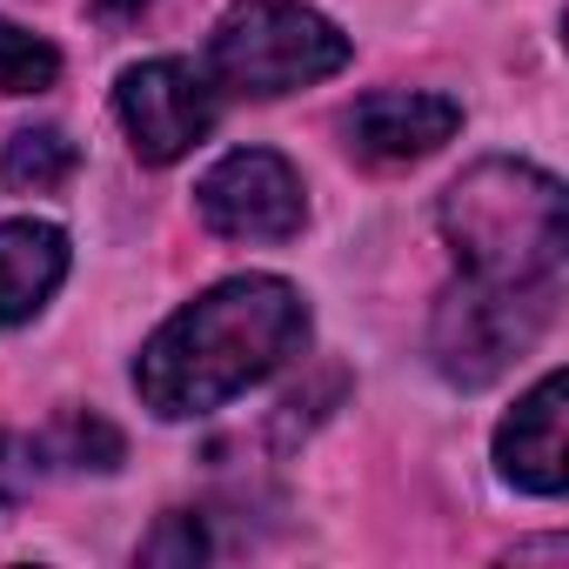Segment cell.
Returning <instances> with one entry per match:
<instances>
[{"instance_id":"5b68a950","label":"cell","mask_w":569,"mask_h":569,"mask_svg":"<svg viewBox=\"0 0 569 569\" xmlns=\"http://www.w3.org/2000/svg\"><path fill=\"white\" fill-rule=\"evenodd\" d=\"M194 214L221 234V241H289L309 221V194L302 174L268 154V148H234L221 154L201 188H194Z\"/></svg>"},{"instance_id":"4fadbf2b","label":"cell","mask_w":569,"mask_h":569,"mask_svg":"<svg viewBox=\"0 0 569 569\" xmlns=\"http://www.w3.org/2000/svg\"><path fill=\"white\" fill-rule=\"evenodd\" d=\"M201 556H208V529H201V516H188V509L161 516V529L141 542V562H201Z\"/></svg>"},{"instance_id":"277c9868","label":"cell","mask_w":569,"mask_h":569,"mask_svg":"<svg viewBox=\"0 0 569 569\" xmlns=\"http://www.w3.org/2000/svg\"><path fill=\"white\" fill-rule=\"evenodd\" d=\"M556 289H496V281H456L436 302L429 322V356L456 389H489L502 369H516L542 329L556 322Z\"/></svg>"},{"instance_id":"8992f818","label":"cell","mask_w":569,"mask_h":569,"mask_svg":"<svg viewBox=\"0 0 569 569\" xmlns=\"http://www.w3.org/2000/svg\"><path fill=\"white\" fill-rule=\"evenodd\" d=\"M114 114H121L134 154L148 168H168L214 128V88L188 61H168V54L161 61H134L114 81Z\"/></svg>"},{"instance_id":"ba28073f","label":"cell","mask_w":569,"mask_h":569,"mask_svg":"<svg viewBox=\"0 0 569 569\" xmlns=\"http://www.w3.org/2000/svg\"><path fill=\"white\" fill-rule=\"evenodd\" d=\"M562 369H549L496 429V476L522 496H562L569 482V449H562Z\"/></svg>"},{"instance_id":"5bb4252c","label":"cell","mask_w":569,"mask_h":569,"mask_svg":"<svg viewBox=\"0 0 569 569\" xmlns=\"http://www.w3.org/2000/svg\"><path fill=\"white\" fill-rule=\"evenodd\" d=\"M154 8V0H88V14L101 21V28H128V21H141Z\"/></svg>"},{"instance_id":"7a4b0ae2","label":"cell","mask_w":569,"mask_h":569,"mask_svg":"<svg viewBox=\"0 0 569 569\" xmlns=\"http://www.w3.org/2000/svg\"><path fill=\"white\" fill-rule=\"evenodd\" d=\"M442 241L469 281L496 289H556L562 296V261H569V201L562 181L529 161H476L449 181Z\"/></svg>"},{"instance_id":"52a82bcc","label":"cell","mask_w":569,"mask_h":569,"mask_svg":"<svg viewBox=\"0 0 569 569\" xmlns=\"http://www.w3.org/2000/svg\"><path fill=\"white\" fill-rule=\"evenodd\" d=\"M462 128V108L449 94H422V88H376L362 94L349 114H342V134H349V154L376 161V168H402V161H422L436 154L442 141H456Z\"/></svg>"},{"instance_id":"7c38bea8","label":"cell","mask_w":569,"mask_h":569,"mask_svg":"<svg viewBox=\"0 0 569 569\" xmlns=\"http://www.w3.org/2000/svg\"><path fill=\"white\" fill-rule=\"evenodd\" d=\"M54 81H61V54L41 34L0 21V94H48Z\"/></svg>"},{"instance_id":"6da1fadb","label":"cell","mask_w":569,"mask_h":569,"mask_svg":"<svg viewBox=\"0 0 569 569\" xmlns=\"http://www.w3.org/2000/svg\"><path fill=\"white\" fill-rule=\"evenodd\" d=\"M309 342V302L281 274H234L174 309L134 356V389L161 422L208 416L268 382Z\"/></svg>"},{"instance_id":"30bf717a","label":"cell","mask_w":569,"mask_h":569,"mask_svg":"<svg viewBox=\"0 0 569 569\" xmlns=\"http://www.w3.org/2000/svg\"><path fill=\"white\" fill-rule=\"evenodd\" d=\"M74 174V141L61 128H21L0 148V188L14 194H54Z\"/></svg>"},{"instance_id":"8fae6325","label":"cell","mask_w":569,"mask_h":569,"mask_svg":"<svg viewBox=\"0 0 569 569\" xmlns=\"http://www.w3.org/2000/svg\"><path fill=\"white\" fill-rule=\"evenodd\" d=\"M41 456L61 462V469H114V462H121V436H114L101 416L68 409V416L41 436Z\"/></svg>"},{"instance_id":"9c48e42d","label":"cell","mask_w":569,"mask_h":569,"mask_svg":"<svg viewBox=\"0 0 569 569\" xmlns=\"http://www.w3.org/2000/svg\"><path fill=\"white\" fill-rule=\"evenodd\" d=\"M68 274V234L54 221H0V329L48 309Z\"/></svg>"},{"instance_id":"3957f363","label":"cell","mask_w":569,"mask_h":569,"mask_svg":"<svg viewBox=\"0 0 569 569\" xmlns=\"http://www.w3.org/2000/svg\"><path fill=\"white\" fill-rule=\"evenodd\" d=\"M349 68V34L302 0H234L208 34V88L274 101Z\"/></svg>"}]
</instances>
